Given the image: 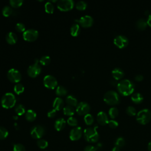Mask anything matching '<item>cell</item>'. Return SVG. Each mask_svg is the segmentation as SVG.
I'll return each mask as SVG.
<instances>
[{
	"label": "cell",
	"mask_w": 151,
	"mask_h": 151,
	"mask_svg": "<svg viewBox=\"0 0 151 151\" xmlns=\"http://www.w3.org/2000/svg\"><path fill=\"white\" fill-rule=\"evenodd\" d=\"M117 88L120 94L123 96H128L133 92L134 84L129 79H123L118 82Z\"/></svg>",
	"instance_id": "1"
},
{
	"label": "cell",
	"mask_w": 151,
	"mask_h": 151,
	"mask_svg": "<svg viewBox=\"0 0 151 151\" xmlns=\"http://www.w3.org/2000/svg\"><path fill=\"white\" fill-rule=\"evenodd\" d=\"M97 128V126H95L93 127H87L84 129L83 134L86 141L90 143H95L98 141L99 135Z\"/></svg>",
	"instance_id": "2"
},
{
	"label": "cell",
	"mask_w": 151,
	"mask_h": 151,
	"mask_svg": "<svg viewBox=\"0 0 151 151\" xmlns=\"http://www.w3.org/2000/svg\"><path fill=\"white\" fill-rule=\"evenodd\" d=\"M17 100L14 94L12 93H5L1 99V105L5 109L13 107L16 103Z\"/></svg>",
	"instance_id": "3"
},
{
	"label": "cell",
	"mask_w": 151,
	"mask_h": 151,
	"mask_svg": "<svg viewBox=\"0 0 151 151\" xmlns=\"http://www.w3.org/2000/svg\"><path fill=\"white\" fill-rule=\"evenodd\" d=\"M151 119V111L148 109L139 110L136 116V120L141 124H147Z\"/></svg>",
	"instance_id": "4"
},
{
	"label": "cell",
	"mask_w": 151,
	"mask_h": 151,
	"mask_svg": "<svg viewBox=\"0 0 151 151\" xmlns=\"http://www.w3.org/2000/svg\"><path fill=\"white\" fill-rule=\"evenodd\" d=\"M104 101L110 105H114L119 103L120 97L119 94L114 90H109L104 95Z\"/></svg>",
	"instance_id": "5"
},
{
	"label": "cell",
	"mask_w": 151,
	"mask_h": 151,
	"mask_svg": "<svg viewBox=\"0 0 151 151\" xmlns=\"http://www.w3.org/2000/svg\"><path fill=\"white\" fill-rule=\"evenodd\" d=\"M57 8L61 11H67L71 10L74 5V2L73 0H60L57 2Z\"/></svg>",
	"instance_id": "6"
},
{
	"label": "cell",
	"mask_w": 151,
	"mask_h": 151,
	"mask_svg": "<svg viewBox=\"0 0 151 151\" xmlns=\"http://www.w3.org/2000/svg\"><path fill=\"white\" fill-rule=\"evenodd\" d=\"M39 61H36L30 65L27 69V74L31 77H35L38 76L41 71V67L38 64Z\"/></svg>",
	"instance_id": "7"
},
{
	"label": "cell",
	"mask_w": 151,
	"mask_h": 151,
	"mask_svg": "<svg viewBox=\"0 0 151 151\" xmlns=\"http://www.w3.org/2000/svg\"><path fill=\"white\" fill-rule=\"evenodd\" d=\"M43 83L45 87L50 89H54L57 86V80L52 75H46L43 79Z\"/></svg>",
	"instance_id": "8"
},
{
	"label": "cell",
	"mask_w": 151,
	"mask_h": 151,
	"mask_svg": "<svg viewBox=\"0 0 151 151\" xmlns=\"http://www.w3.org/2000/svg\"><path fill=\"white\" fill-rule=\"evenodd\" d=\"M7 77L10 81L17 83L21 80V74L18 70L11 68L7 73Z\"/></svg>",
	"instance_id": "9"
},
{
	"label": "cell",
	"mask_w": 151,
	"mask_h": 151,
	"mask_svg": "<svg viewBox=\"0 0 151 151\" xmlns=\"http://www.w3.org/2000/svg\"><path fill=\"white\" fill-rule=\"evenodd\" d=\"M23 38L27 41H34L38 37V32L35 29H26L22 34Z\"/></svg>",
	"instance_id": "10"
},
{
	"label": "cell",
	"mask_w": 151,
	"mask_h": 151,
	"mask_svg": "<svg viewBox=\"0 0 151 151\" xmlns=\"http://www.w3.org/2000/svg\"><path fill=\"white\" fill-rule=\"evenodd\" d=\"M75 21L78 23L81 27L87 28L90 27L93 25V18L90 15H86L80 17L78 19H75Z\"/></svg>",
	"instance_id": "11"
},
{
	"label": "cell",
	"mask_w": 151,
	"mask_h": 151,
	"mask_svg": "<svg viewBox=\"0 0 151 151\" xmlns=\"http://www.w3.org/2000/svg\"><path fill=\"white\" fill-rule=\"evenodd\" d=\"M90 110V105L85 101H81L77 104L76 110L79 115H86L88 113Z\"/></svg>",
	"instance_id": "12"
},
{
	"label": "cell",
	"mask_w": 151,
	"mask_h": 151,
	"mask_svg": "<svg viewBox=\"0 0 151 151\" xmlns=\"http://www.w3.org/2000/svg\"><path fill=\"white\" fill-rule=\"evenodd\" d=\"M45 129L43 126L41 125H36L34 126L31 130V135L34 139H40L44 135Z\"/></svg>",
	"instance_id": "13"
},
{
	"label": "cell",
	"mask_w": 151,
	"mask_h": 151,
	"mask_svg": "<svg viewBox=\"0 0 151 151\" xmlns=\"http://www.w3.org/2000/svg\"><path fill=\"white\" fill-rule=\"evenodd\" d=\"M114 44L119 48H124L129 43L128 38L123 35H118L114 39Z\"/></svg>",
	"instance_id": "14"
},
{
	"label": "cell",
	"mask_w": 151,
	"mask_h": 151,
	"mask_svg": "<svg viewBox=\"0 0 151 151\" xmlns=\"http://www.w3.org/2000/svg\"><path fill=\"white\" fill-rule=\"evenodd\" d=\"M83 131L81 127H76L71 129L70 132V139L71 140L76 141L80 139L82 136Z\"/></svg>",
	"instance_id": "15"
},
{
	"label": "cell",
	"mask_w": 151,
	"mask_h": 151,
	"mask_svg": "<svg viewBox=\"0 0 151 151\" xmlns=\"http://www.w3.org/2000/svg\"><path fill=\"white\" fill-rule=\"evenodd\" d=\"M97 120L100 124L106 125L109 122L108 116L104 111H100L97 114Z\"/></svg>",
	"instance_id": "16"
},
{
	"label": "cell",
	"mask_w": 151,
	"mask_h": 151,
	"mask_svg": "<svg viewBox=\"0 0 151 151\" xmlns=\"http://www.w3.org/2000/svg\"><path fill=\"white\" fill-rule=\"evenodd\" d=\"M63 106L64 101L61 97H57L54 99L52 104V107L54 109L56 110L57 111L60 110L61 109H63Z\"/></svg>",
	"instance_id": "17"
},
{
	"label": "cell",
	"mask_w": 151,
	"mask_h": 151,
	"mask_svg": "<svg viewBox=\"0 0 151 151\" xmlns=\"http://www.w3.org/2000/svg\"><path fill=\"white\" fill-rule=\"evenodd\" d=\"M65 120L63 118L60 117L55 120L54 123V127L57 131H60L65 127Z\"/></svg>",
	"instance_id": "18"
},
{
	"label": "cell",
	"mask_w": 151,
	"mask_h": 151,
	"mask_svg": "<svg viewBox=\"0 0 151 151\" xmlns=\"http://www.w3.org/2000/svg\"><path fill=\"white\" fill-rule=\"evenodd\" d=\"M111 74L113 78L117 80L122 78L123 77L124 71L122 68L119 67H116L112 70Z\"/></svg>",
	"instance_id": "19"
},
{
	"label": "cell",
	"mask_w": 151,
	"mask_h": 151,
	"mask_svg": "<svg viewBox=\"0 0 151 151\" xmlns=\"http://www.w3.org/2000/svg\"><path fill=\"white\" fill-rule=\"evenodd\" d=\"M6 42L9 44H14L17 41V35L13 32H9L5 37Z\"/></svg>",
	"instance_id": "20"
},
{
	"label": "cell",
	"mask_w": 151,
	"mask_h": 151,
	"mask_svg": "<svg viewBox=\"0 0 151 151\" xmlns=\"http://www.w3.org/2000/svg\"><path fill=\"white\" fill-rule=\"evenodd\" d=\"M147 21L143 18H140L138 19L136 22V27L139 30H143L147 27Z\"/></svg>",
	"instance_id": "21"
},
{
	"label": "cell",
	"mask_w": 151,
	"mask_h": 151,
	"mask_svg": "<svg viewBox=\"0 0 151 151\" xmlns=\"http://www.w3.org/2000/svg\"><path fill=\"white\" fill-rule=\"evenodd\" d=\"M80 32V25L78 23L73 24L70 28V33L72 36L76 37L77 36Z\"/></svg>",
	"instance_id": "22"
},
{
	"label": "cell",
	"mask_w": 151,
	"mask_h": 151,
	"mask_svg": "<svg viewBox=\"0 0 151 151\" xmlns=\"http://www.w3.org/2000/svg\"><path fill=\"white\" fill-rule=\"evenodd\" d=\"M65 101L68 106L72 107L77 106L78 103L77 99L73 95H68L65 99Z\"/></svg>",
	"instance_id": "23"
},
{
	"label": "cell",
	"mask_w": 151,
	"mask_h": 151,
	"mask_svg": "<svg viewBox=\"0 0 151 151\" xmlns=\"http://www.w3.org/2000/svg\"><path fill=\"white\" fill-rule=\"evenodd\" d=\"M36 117H37V114L34 110L32 109H29L26 111L25 118L28 121L32 122L35 119Z\"/></svg>",
	"instance_id": "24"
},
{
	"label": "cell",
	"mask_w": 151,
	"mask_h": 151,
	"mask_svg": "<svg viewBox=\"0 0 151 151\" xmlns=\"http://www.w3.org/2000/svg\"><path fill=\"white\" fill-rule=\"evenodd\" d=\"M131 100L135 103H140L143 100V96L140 93H134L131 96Z\"/></svg>",
	"instance_id": "25"
},
{
	"label": "cell",
	"mask_w": 151,
	"mask_h": 151,
	"mask_svg": "<svg viewBox=\"0 0 151 151\" xmlns=\"http://www.w3.org/2000/svg\"><path fill=\"white\" fill-rule=\"evenodd\" d=\"M55 94L58 96H64L67 94V90L64 86H58L56 88Z\"/></svg>",
	"instance_id": "26"
},
{
	"label": "cell",
	"mask_w": 151,
	"mask_h": 151,
	"mask_svg": "<svg viewBox=\"0 0 151 151\" xmlns=\"http://www.w3.org/2000/svg\"><path fill=\"white\" fill-rule=\"evenodd\" d=\"M63 112L64 114L66 116H73L74 114L75 110L73 107L71 106H66L63 108Z\"/></svg>",
	"instance_id": "27"
},
{
	"label": "cell",
	"mask_w": 151,
	"mask_h": 151,
	"mask_svg": "<svg viewBox=\"0 0 151 151\" xmlns=\"http://www.w3.org/2000/svg\"><path fill=\"white\" fill-rule=\"evenodd\" d=\"M2 15L4 17H9L13 13V10L12 8L8 5H6L3 7L2 10Z\"/></svg>",
	"instance_id": "28"
},
{
	"label": "cell",
	"mask_w": 151,
	"mask_h": 151,
	"mask_svg": "<svg viewBox=\"0 0 151 151\" xmlns=\"http://www.w3.org/2000/svg\"><path fill=\"white\" fill-rule=\"evenodd\" d=\"M15 111L18 115L21 116L25 113V108L24 105L21 104H18L16 106L15 108Z\"/></svg>",
	"instance_id": "29"
},
{
	"label": "cell",
	"mask_w": 151,
	"mask_h": 151,
	"mask_svg": "<svg viewBox=\"0 0 151 151\" xmlns=\"http://www.w3.org/2000/svg\"><path fill=\"white\" fill-rule=\"evenodd\" d=\"M109 114L111 119L116 117L119 114V110L117 107H112L109 110Z\"/></svg>",
	"instance_id": "30"
},
{
	"label": "cell",
	"mask_w": 151,
	"mask_h": 151,
	"mask_svg": "<svg viewBox=\"0 0 151 151\" xmlns=\"http://www.w3.org/2000/svg\"><path fill=\"white\" fill-rule=\"evenodd\" d=\"M45 10L47 13L52 14L54 11V6L51 2H47L45 4Z\"/></svg>",
	"instance_id": "31"
},
{
	"label": "cell",
	"mask_w": 151,
	"mask_h": 151,
	"mask_svg": "<svg viewBox=\"0 0 151 151\" xmlns=\"http://www.w3.org/2000/svg\"><path fill=\"white\" fill-rule=\"evenodd\" d=\"M14 90L17 94L22 93L24 90V87L21 83H17L14 87Z\"/></svg>",
	"instance_id": "32"
},
{
	"label": "cell",
	"mask_w": 151,
	"mask_h": 151,
	"mask_svg": "<svg viewBox=\"0 0 151 151\" xmlns=\"http://www.w3.org/2000/svg\"><path fill=\"white\" fill-rule=\"evenodd\" d=\"M50 61L51 58L48 55H43L40 58L39 60V63L42 65H48L50 63Z\"/></svg>",
	"instance_id": "33"
},
{
	"label": "cell",
	"mask_w": 151,
	"mask_h": 151,
	"mask_svg": "<svg viewBox=\"0 0 151 151\" xmlns=\"http://www.w3.org/2000/svg\"><path fill=\"white\" fill-rule=\"evenodd\" d=\"M114 143H115V146H117L119 148H121V147H123L125 145L126 141H125V140L123 137H119L116 139Z\"/></svg>",
	"instance_id": "34"
},
{
	"label": "cell",
	"mask_w": 151,
	"mask_h": 151,
	"mask_svg": "<svg viewBox=\"0 0 151 151\" xmlns=\"http://www.w3.org/2000/svg\"><path fill=\"white\" fill-rule=\"evenodd\" d=\"M84 120L86 124L87 125H91L94 122V117L90 113H88L84 116Z\"/></svg>",
	"instance_id": "35"
},
{
	"label": "cell",
	"mask_w": 151,
	"mask_h": 151,
	"mask_svg": "<svg viewBox=\"0 0 151 151\" xmlns=\"http://www.w3.org/2000/svg\"><path fill=\"white\" fill-rule=\"evenodd\" d=\"M87 4L84 1H79L76 4V7L78 10H84L87 8Z\"/></svg>",
	"instance_id": "36"
},
{
	"label": "cell",
	"mask_w": 151,
	"mask_h": 151,
	"mask_svg": "<svg viewBox=\"0 0 151 151\" xmlns=\"http://www.w3.org/2000/svg\"><path fill=\"white\" fill-rule=\"evenodd\" d=\"M37 146L41 149H45L48 146V142L44 139H40L37 142Z\"/></svg>",
	"instance_id": "37"
},
{
	"label": "cell",
	"mask_w": 151,
	"mask_h": 151,
	"mask_svg": "<svg viewBox=\"0 0 151 151\" xmlns=\"http://www.w3.org/2000/svg\"><path fill=\"white\" fill-rule=\"evenodd\" d=\"M10 5L14 8H18L23 4V0H10Z\"/></svg>",
	"instance_id": "38"
},
{
	"label": "cell",
	"mask_w": 151,
	"mask_h": 151,
	"mask_svg": "<svg viewBox=\"0 0 151 151\" xmlns=\"http://www.w3.org/2000/svg\"><path fill=\"white\" fill-rule=\"evenodd\" d=\"M8 135V130L4 127H0V140L5 139Z\"/></svg>",
	"instance_id": "39"
},
{
	"label": "cell",
	"mask_w": 151,
	"mask_h": 151,
	"mask_svg": "<svg viewBox=\"0 0 151 151\" xmlns=\"http://www.w3.org/2000/svg\"><path fill=\"white\" fill-rule=\"evenodd\" d=\"M127 114L129 116H134L136 114V110L134 107L132 106H129L126 109Z\"/></svg>",
	"instance_id": "40"
},
{
	"label": "cell",
	"mask_w": 151,
	"mask_h": 151,
	"mask_svg": "<svg viewBox=\"0 0 151 151\" xmlns=\"http://www.w3.org/2000/svg\"><path fill=\"white\" fill-rule=\"evenodd\" d=\"M15 29L19 32H24L25 31V26L23 23L18 22L15 25Z\"/></svg>",
	"instance_id": "41"
},
{
	"label": "cell",
	"mask_w": 151,
	"mask_h": 151,
	"mask_svg": "<svg viewBox=\"0 0 151 151\" xmlns=\"http://www.w3.org/2000/svg\"><path fill=\"white\" fill-rule=\"evenodd\" d=\"M67 123L71 126H76L78 124V121L76 118L73 117H70L67 121Z\"/></svg>",
	"instance_id": "42"
},
{
	"label": "cell",
	"mask_w": 151,
	"mask_h": 151,
	"mask_svg": "<svg viewBox=\"0 0 151 151\" xmlns=\"http://www.w3.org/2000/svg\"><path fill=\"white\" fill-rule=\"evenodd\" d=\"M13 150H14V151H25V147L20 143L15 144L14 145Z\"/></svg>",
	"instance_id": "43"
},
{
	"label": "cell",
	"mask_w": 151,
	"mask_h": 151,
	"mask_svg": "<svg viewBox=\"0 0 151 151\" xmlns=\"http://www.w3.org/2000/svg\"><path fill=\"white\" fill-rule=\"evenodd\" d=\"M107 124L109 126V127H111V128H116L118 126V124H119L118 122L116 120H114V119H111V120H109V122H108Z\"/></svg>",
	"instance_id": "44"
},
{
	"label": "cell",
	"mask_w": 151,
	"mask_h": 151,
	"mask_svg": "<svg viewBox=\"0 0 151 151\" xmlns=\"http://www.w3.org/2000/svg\"><path fill=\"white\" fill-rule=\"evenodd\" d=\"M97 150V149L96 146L92 145H88L84 148V151H96Z\"/></svg>",
	"instance_id": "45"
},
{
	"label": "cell",
	"mask_w": 151,
	"mask_h": 151,
	"mask_svg": "<svg viewBox=\"0 0 151 151\" xmlns=\"http://www.w3.org/2000/svg\"><path fill=\"white\" fill-rule=\"evenodd\" d=\"M56 112H57V110H55V109H52L50 111H49L47 113V116L50 118H52L54 117L56 115Z\"/></svg>",
	"instance_id": "46"
},
{
	"label": "cell",
	"mask_w": 151,
	"mask_h": 151,
	"mask_svg": "<svg viewBox=\"0 0 151 151\" xmlns=\"http://www.w3.org/2000/svg\"><path fill=\"white\" fill-rule=\"evenodd\" d=\"M134 79H135L136 81H142V80L143 79V75H142V74H137V75L135 76Z\"/></svg>",
	"instance_id": "47"
},
{
	"label": "cell",
	"mask_w": 151,
	"mask_h": 151,
	"mask_svg": "<svg viewBox=\"0 0 151 151\" xmlns=\"http://www.w3.org/2000/svg\"><path fill=\"white\" fill-rule=\"evenodd\" d=\"M146 21H147V25H149L150 27H151V14H149L148 15Z\"/></svg>",
	"instance_id": "48"
},
{
	"label": "cell",
	"mask_w": 151,
	"mask_h": 151,
	"mask_svg": "<svg viewBox=\"0 0 151 151\" xmlns=\"http://www.w3.org/2000/svg\"><path fill=\"white\" fill-rule=\"evenodd\" d=\"M110 83H111V85L114 86V85H117L118 83H117V80L114 79V80H111L110 81Z\"/></svg>",
	"instance_id": "49"
},
{
	"label": "cell",
	"mask_w": 151,
	"mask_h": 151,
	"mask_svg": "<svg viewBox=\"0 0 151 151\" xmlns=\"http://www.w3.org/2000/svg\"><path fill=\"white\" fill-rule=\"evenodd\" d=\"M111 151H120V148L117 147V146H114L112 149Z\"/></svg>",
	"instance_id": "50"
},
{
	"label": "cell",
	"mask_w": 151,
	"mask_h": 151,
	"mask_svg": "<svg viewBox=\"0 0 151 151\" xmlns=\"http://www.w3.org/2000/svg\"><path fill=\"white\" fill-rule=\"evenodd\" d=\"M147 149L149 151H151V141L149 142L147 145Z\"/></svg>",
	"instance_id": "51"
},
{
	"label": "cell",
	"mask_w": 151,
	"mask_h": 151,
	"mask_svg": "<svg viewBox=\"0 0 151 151\" xmlns=\"http://www.w3.org/2000/svg\"><path fill=\"white\" fill-rule=\"evenodd\" d=\"M96 147H97V149H100V148H101V147H102V145H101V143H98Z\"/></svg>",
	"instance_id": "52"
}]
</instances>
